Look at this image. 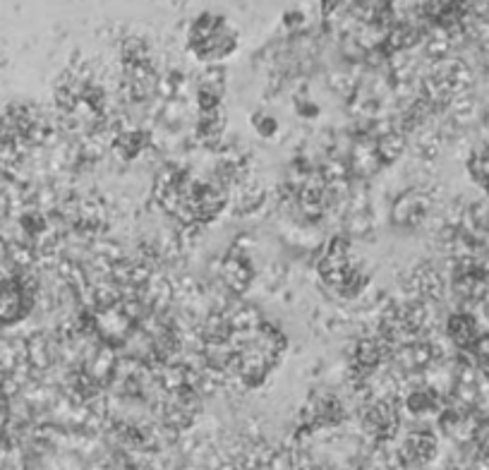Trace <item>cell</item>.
<instances>
[{
	"label": "cell",
	"instance_id": "cell-2",
	"mask_svg": "<svg viewBox=\"0 0 489 470\" xmlns=\"http://www.w3.org/2000/svg\"><path fill=\"white\" fill-rule=\"evenodd\" d=\"M255 127H257L259 137H274L278 132V122H276V118H271V115H257Z\"/></svg>",
	"mask_w": 489,
	"mask_h": 470
},
{
	"label": "cell",
	"instance_id": "cell-1",
	"mask_svg": "<svg viewBox=\"0 0 489 470\" xmlns=\"http://www.w3.org/2000/svg\"><path fill=\"white\" fill-rule=\"evenodd\" d=\"M192 48L202 60H221L233 53L235 34L228 32L226 22H214L212 17H202V22L192 29Z\"/></svg>",
	"mask_w": 489,
	"mask_h": 470
}]
</instances>
